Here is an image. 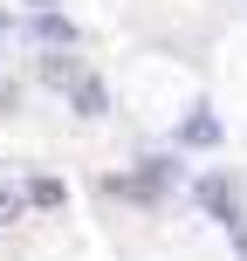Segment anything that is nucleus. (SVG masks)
<instances>
[{
	"label": "nucleus",
	"mask_w": 247,
	"mask_h": 261,
	"mask_svg": "<svg viewBox=\"0 0 247 261\" xmlns=\"http://www.w3.org/2000/svg\"><path fill=\"white\" fill-rule=\"evenodd\" d=\"M28 7H55V0H28Z\"/></svg>",
	"instance_id": "7"
},
{
	"label": "nucleus",
	"mask_w": 247,
	"mask_h": 261,
	"mask_svg": "<svg viewBox=\"0 0 247 261\" xmlns=\"http://www.w3.org/2000/svg\"><path fill=\"white\" fill-rule=\"evenodd\" d=\"M0 35H7V14H0Z\"/></svg>",
	"instance_id": "8"
},
{
	"label": "nucleus",
	"mask_w": 247,
	"mask_h": 261,
	"mask_svg": "<svg viewBox=\"0 0 247 261\" xmlns=\"http://www.w3.org/2000/svg\"><path fill=\"white\" fill-rule=\"evenodd\" d=\"M28 35H35V41H76V28H69L62 14H48V7H41V14H35V28H28Z\"/></svg>",
	"instance_id": "4"
},
{
	"label": "nucleus",
	"mask_w": 247,
	"mask_h": 261,
	"mask_svg": "<svg viewBox=\"0 0 247 261\" xmlns=\"http://www.w3.org/2000/svg\"><path fill=\"white\" fill-rule=\"evenodd\" d=\"M199 199H206V206L220 213V220H240V199H234V186H220V179H206V186H199Z\"/></svg>",
	"instance_id": "2"
},
{
	"label": "nucleus",
	"mask_w": 247,
	"mask_h": 261,
	"mask_svg": "<svg viewBox=\"0 0 247 261\" xmlns=\"http://www.w3.org/2000/svg\"><path fill=\"white\" fill-rule=\"evenodd\" d=\"M28 199H35V206H62V199H69V186L41 172V179H28Z\"/></svg>",
	"instance_id": "5"
},
{
	"label": "nucleus",
	"mask_w": 247,
	"mask_h": 261,
	"mask_svg": "<svg viewBox=\"0 0 247 261\" xmlns=\"http://www.w3.org/2000/svg\"><path fill=\"white\" fill-rule=\"evenodd\" d=\"M69 90H76V110H83V117H103V110H110V96H103L96 76H76V69H69Z\"/></svg>",
	"instance_id": "1"
},
{
	"label": "nucleus",
	"mask_w": 247,
	"mask_h": 261,
	"mask_svg": "<svg viewBox=\"0 0 247 261\" xmlns=\"http://www.w3.org/2000/svg\"><path fill=\"white\" fill-rule=\"evenodd\" d=\"M220 138V124H213V110H193V117L179 124V144H213Z\"/></svg>",
	"instance_id": "3"
},
{
	"label": "nucleus",
	"mask_w": 247,
	"mask_h": 261,
	"mask_svg": "<svg viewBox=\"0 0 247 261\" xmlns=\"http://www.w3.org/2000/svg\"><path fill=\"white\" fill-rule=\"evenodd\" d=\"M14 213H21V199H14V193H0V220H14Z\"/></svg>",
	"instance_id": "6"
}]
</instances>
